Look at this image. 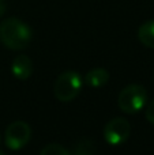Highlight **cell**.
Masks as SVG:
<instances>
[{"label": "cell", "instance_id": "6da1fadb", "mask_svg": "<svg viewBox=\"0 0 154 155\" xmlns=\"http://www.w3.org/2000/svg\"><path fill=\"white\" fill-rule=\"evenodd\" d=\"M33 37L29 25L18 18H7L0 23V42L11 51H22Z\"/></svg>", "mask_w": 154, "mask_h": 155}, {"label": "cell", "instance_id": "7a4b0ae2", "mask_svg": "<svg viewBox=\"0 0 154 155\" xmlns=\"http://www.w3.org/2000/svg\"><path fill=\"white\" fill-rule=\"evenodd\" d=\"M82 78L78 72L70 70L57 76L53 84V94L60 102H70L78 97L82 88Z\"/></svg>", "mask_w": 154, "mask_h": 155}, {"label": "cell", "instance_id": "3957f363", "mask_svg": "<svg viewBox=\"0 0 154 155\" xmlns=\"http://www.w3.org/2000/svg\"><path fill=\"white\" fill-rule=\"evenodd\" d=\"M147 102V91L141 84H128L117 97V106L127 114H135Z\"/></svg>", "mask_w": 154, "mask_h": 155}, {"label": "cell", "instance_id": "277c9868", "mask_svg": "<svg viewBox=\"0 0 154 155\" xmlns=\"http://www.w3.org/2000/svg\"><path fill=\"white\" fill-rule=\"evenodd\" d=\"M32 137V128L25 121H14L4 132V142L10 150L18 151L29 143Z\"/></svg>", "mask_w": 154, "mask_h": 155}, {"label": "cell", "instance_id": "5b68a950", "mask_svg": "<svg viewBox=\"0 0 154 155\" xmlns=\"http://www.w3.org/2000/svg\"><path fill=\"white\" fill-rule=\"evenodd\" d=\"M131 135V125L127 118L115 117L104 128V137L111 146H119L124 143Z\"/></svg>", "mask_w": 154, "mask_h": 155}, {"label": "cell", "instance_id": "8992f818", "mask_svg": "<svg viewBox=\"0 0 154 155\" xmlns=\"http://www.w3.org/2000/svg\"><path fill=\"white\" fill-rule=\"evenodd\" d=\"M11 72L19 80H26L33 74V61L26 54H19L12 60Z\"/></svg>", "mask_w": 154, "mask_h": 155}, {"label": "cell", "instance_id": "52a82bcc", "mask_svg": "<svg viewBox=\"0 0 154 155\" xmlns=\"http://www.w3.org/2000/svg\"><path fill=\"white\" fill-rule=\"evenodd\" d=\"M85 80L92 87H102V86H105L108 83L109 72L105 68H93L86 74Z\"/></svg>", "mask_w": 154, "mask_h": 155}, {"label": "cell", "instance_id": "ba28073f", "mask_svg": "<svg viewBox=\"0 0 154 155\" xmlns=\"http://www.w3.org/2000/svg\"><path fill=\"white\" fill-rule=\"evenodd\" d=\"M138 38L145 46L154 49V21H147L141 25L138 30Z\"/></svg>", "mask_w": 154, "mask_h": 155}, {"label": "cell", "instance_id": "9c48e42d", "mask_svg": "<svg viewBox=\"0 0 154 155\" xmlns=\"http://www.w3.org/2000/svg\"><path fill=\"white\" fill-rule=\"evenodd\" d=\"M74 155H95V144L92 139H82L76 143Z\"/></svg>", "mask_w": 154, "mask_h": 155}, {"label": "cell", "instance_id": "30bf717a", "mask_svg": "<svg viewBox=\"0 0 154 155\" xmlns=\"http://www.w3.org/2000/svg\"><path fill=\"white\" fill-rule=\"evenodd\" d=\"M40 155H71L70 151L67 148H64L63 146L56 144V143H52V144H48L41 150Z\"/></svg>", "mask_w": 154, "mask_h": 155}, {"label": "cell", "instance_id": "8fae6325", "mask_svg": "<svg viewBox=\"0 0 154 155\" xmlns=\"http://www.w3.org/2000/svg\"><path fill=\"white\" fill-rule=\"evenodd\" d=\"M145 116H146V120L149 121L150 124L154 125V99L147 105L146 107V112H145Z\"/></svg>", "mask_w": 154, "mask_h": 155}, {"label": "cell", "instance_id": "7c38bea8", "mask_svg": "<svg viewBox=\"0 0 154 155\" xmlns=\"http://www.w3.org/2000/svg\"><path fill=\"white\" fill-rule=\"evenodd\" d=\"M5 8H7V4H5V0H0V16L5 12Z\"/></svg>", "mask_w": 154, "mask_h": 155}, {"label": "cell", "instance_id": "4fadbf2b", "mask_svg": "<svg viewBox=\"0 0 154 155\" xmlns=\"http://www.w3.org/2000/svg\"><path fill=\"white\" fill-rule=\"evenodd\" d=\"M0 155H5L4 153H3V151H0Z\"/></svg>", "mask_w": 154, "mask_h": 155}]
</instances>
